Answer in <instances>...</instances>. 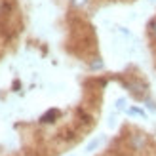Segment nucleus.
I'll return each mask as SVG.
<instances>
[{"mask_svg":"<svg viewBox=\"0 0 156 156\" xmlns=\"http://www.w3.org/2000/svg\"><path fill=\"white\" fill-rule=\"evenodd\" d=\"M149 27H151V34L156 38V21H151V25H149Z\"/></svg>","mask_w":156,"mask_h":156,"instance_id":"nucleus-7","label":"nucleus"},{"mask_svg":"<svg viewBox=\"0 0 156 156\" xmlns=\"http://www.w3.org/2000/svg\"><path fill=\"white\" fill-rule=\"evenodd\" d=\"M116 107H118V108H124V99H118V103H116Z\"/></svg>","mask_w":156,"mask_h":156,"instance_id":"nucleus-9","label":"nucleus"},{"mask_svg":"<svg viewBox=\"0 0 156 156\" xmlns=\"http://www.w3.org/2000/svg\"><path fill=\"white\" fill-rule=\"evenodd\" d=\"M91 69H103V61H101V59L93 61V63H91Z\"/></svg>","mask_w":156,"mask_h":156,"instance_id":"nucleus-6","label":"nucleus"},{"mask_svg":"<svg viewBox=\"0 0 156 156\" xmlns=\"http://www.w3.org/2000/svg\"><path fill=\"white\" fill-rule=\"evenodd\" d=\"M88 4V0H71V6L73 8H84Z\"/></svg>","mask_w":156,"mask_h":156,"instance_id":"nucleus-5","label":"nucleus"},{"mask_svg":"<svg viewBox=\"0 0 156 156\" xmlns=\"http://www.w3.org/2000/svg\"><path fill=\"white\" fill-rule=\"evenodd\" d=\"M129 147L133 151H137V152L145 151V147H147V135H143V133H133V135L129 137Z\"/></svg>","mask_w":156,"mask_h":156,"instance_id":"nucleus-1","label":"nucleus"},{"mask_svg":"<svg viewBox=\"0 0 156 156\" xmlns=\"http://www.w3.org/2000/svg\"><path fill=\"white\" fill-rule=\"evenodd\" d=\"M101 141H103V137H97V139H93V141L88 145V147H86V151H88V152H91V151H95L97 149V147L101 145Z\"/></svg>","mask_w":156,"mask_h":156,"instance_id":"nucleus-4","label":"nucleus"},{"mask_svg":"<svg viewBox=\"0 0 156 156\" xmlns=\"http://www.w3.org/2000/svg\"><path fill=\"white\" fill-rule=\"evenodd\" d=\"M128 88L133 91V95L135 97H143L145 95V86L141 84V82H129V84H126Z\"/></svg>","mask_w":156,"mask_h":156,"instance_id":"nucleus-2","label":"nucleus"},{"mask_svg":"<svg viewBox=\"0 0 156 156\" xmlns=\"http://www.w3.org/2000/svg\"><path fill=\"white\" fill-rule=\"evenodd\" d=\"M147 105H149V108H151V111H156V105L152 103V101H147Z\"/></svg>","mask_w":156,"mask_h":156,"instance_id":"nucleus-8","label":"nucleus"},{"mask_svg":"<svg viewBox=\"0 0 156 156\" xmlns=\"http://www.w3.org/2000/svg\"><path fill=\"white\" fill-rule=\"evenodd\" d=\"M59 116V111H55V108H51V111H48L42 118H40V122L42 124H50V122H55V118Z\"/></svg>","mask_w":156,"mask_h":156,"instance_id":"nucleus-3","label":"nucleus"}]
</instances>
